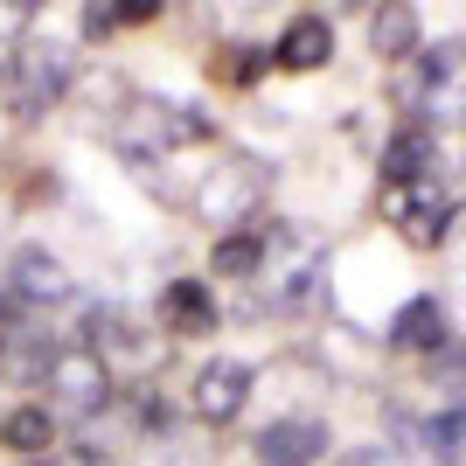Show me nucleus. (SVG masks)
Segmentation results:
<instances>
[{
    "label": "nucleus",
    "instance_id": "obj_10",
    "mask_svg": "<svg viewBox=\"0 0 466 466\" xmlns=\"http://www.w3.org/2000/svg\"><path fill=\"white\" fill-rule=\"evenodd\" d=\"M160 313H167V328L175 334H209L216 328V299L202 279H175V286L160 292Z\"/></svg>",
    "mask_w": 466,
    "mask_h": 466
},
{
    "label": "nucleus",
    "instance_id": "obj_6",
    "mask_svg": "<svg viewBox=\"0 0 466 466\" xmlns=\"http://www.w3.org/2000/svg\"><path fill=\"white\" fill-rule=\"evenodd\" d=\"M49 362H56V341L49 334H35V328H7L0 334V376L15 390H35L42 376H49Z\"/></svg>",
    "mask_w": 466,
    "mask_h": 466
},
{
    "label": "nucleus",
    "instance_id": "obj_23",
    "mask_svg": "<svg viewBox=\"0 0 466 466\" xmlns=\"http://www.w3.org/2000/svg\"><path fill=\"white\" fill-rule=\"evenodd\" d=\"M0 299H7V286H0Z\"/></svg>",
    "mask_w": 466,
    "mask_h": 466
},
{
    "label": "nucleus",
    "instance_id": "obj_3",
    "mask_svg": "<svg viewBox=\"0 0 466 466\" xmlns=\"http://www.w3.org/2000/svg\"><path fill=\"white\" fill-rule=\"evenodd\" d=\"M258 188H265V181H258L251 160H223V167L195 188V209L209 216V223H237V216L258 209Z\"/></svg>",
    "mask_w": 466,
    "mask_h": 466
},
{
    "label": "nucleus",
    "instance_id": "obj_15",
    "mask_svg": "<svg viewBox=\"0 0 466 466\" xmlns=\"http://www.w3.org/2000/svg\"><path fill=\"white\" fill-rule=\"evenodd\" d=\"M265 265V244L258 237H216V272L223 279H251Z\"/></svg>",
    "mask_w": 466,
    "mask_h": 466
},
{
    "label": "nucleus",
    "instance_id": "obj_13",
    "mask_svg": "<svg viewBox=\"0 0 466 466\" xmlns=\"http://www.w3.org/2000/svg\"><path fill=\"white\" fill-rule=\"evenodd\" d=\"M370 49L383 63H410V56H418V15H410V7H383V15H370Z\"/></svg>",
    "mask_w": 466,
    "mask_h": 466
},
{
    "label": "nucleus",
    "instance_id": "obj_20",
    "mask_svg": "<svg viewBox=\"0 0 466 466\" xmlns=\"http://www.w3.org/2000/svg\"><path fill=\"white\" fill-rule=\"evenodd\" d=\"M154 15H160L154 0H126V7H118V21H154Z\"/></svg>",
    "mask_w": 466,
    "mask_h": 466
},
{
    "label": "nucleus",
    "instance_id": "obj_18",
    "mask_svg": "<svg viewBox=\"0 0 466 466\" xmlns=\"http://www.w3.org/2000/svg\"><path fill=\"white\" fill-rule=\"evenodd\" d=\"M118 28V7H84V35H112Z\"/></svg>",
    "mask_w": 466,
    "mask_h": 466
},
{
    "label": "nucleus",
    "instance_id": "obj_5",
    "mask_svg": "<svg viewBox=\"0 0 466 466\" xmlns=\"http://www.w3.org/2000/svg\"><path fill=\"white\" fill-rule=\"evenodd\" d=\"M244 397H251V370H244V362L216 355V362H202V370H195V418L230 425L237 410H244Z\"/></svg>",
    "mask_w": 466,
    "mask_h": 466
},
{
    "label": "nucleus",
    "instance_id": "obj_8",
    "mask_svg": "<svg viewBox=\"0 0 466 466\" xmlns=\"http://www.w3.org/2000/svg\"><path fill=\"white\" fill-rule=\"evenodd\" d=\"M390 341H397V349H446V307H439L431 292L404 299L397 320H390Z\"/></svg>",
    "mask_w": 466,
    "mask_h": 466
},
{
    "label": "nucleus",
    "instance_id": "obj_11",
    "mask_svg": "<svg viewBox=\"0 0 466 466\" xmlns=\"http://www.w3.org/2000/svg\"><path fill=\"white\" fill-rule=\"evenodd\" d=\"M0 446H15V452H28V460H42V452L56 446V410H49V404L7 410V418H0Z\"/></svg>",
    "mask_w": 466,
    "mask_h": 466
},
{
    "label": "nucleus",
    "instance_id": "obj_4",
    "mask_svg": "<svg viewBox=\"0 0 466 466\" xmlns=\"http://www.w3.org/2000/svg\"><path fill=\"white\" fill-rule=\"evenodd\" d=\"M328 425L320 418H279V425L258 431V460L265 466H320L328 460Z\"/></svg>",
    "mask_w": 466,
    "mask_h": 466
},
{
    "label": "nucleus",
    "instance_id": "obj_22",
    "mask_svg": "<svg viewBox=\"0 0 466 466\" xmlns=\"http://www.w3.org/2000/svg\"><path fill=\"white\" fill-rule=\"evenodd\" d=\"M446 418H452V425H460V439H466V390H460V404H452Z\"/></svg>",
    "mask_w": 466,
    "mask_h": 466
},
{
    "label": "nucleus",
    "instance_id": "obj_16",
    "mask_svg": "<svg viewBox=\"0 0 466 466\" xmlns=\"http://www.w3.org/2000/svg\"><path fill=\"white\" fill-rule=\"evenodd\" d=\"M265 63H272L265 49H244V42H237V49H223V56H216L209 70H216L223 84H258V70H265Z\"/></svg>",
    "mask_w": 466,
    "mask_h": 466
},
{
    "label": "nucleus",
    "instance_id": "obj_9",
    "mask_svg": "<svg viewBox=\"0 0 466 466\" xmlns=\"http://www.w3.org/2000/svg\"><path fill=\"white\" fill-rule=\"evenodd\" d=\"M56 91H63V56H56V49H21V91H15V112H21V118H35Z\"/></svg>",
    "mask_w": 466,
    "mask_h": 466
},
{
    "label": "nucleus",
    "instance_id": "obj_14",
    "mask_svg": "<svg viewBox=\"0 0 466 466\" xmlns=\"http://www.w3.org/2000/svg\"><path fill=\"white\" fill-rule=\"evenodd\" d=\"M425 160H431V139H425V133H397V139L383 147V175H390V188L425 181Z\"/></svg>",
    "mask_w": 466,
    "mask_h": 466
},
{
    "label": "nucleus",
    "instance_id": "obj_7",
    "mask_svg": "<svg viewBox=\"0 0 466 466\" xmlns=\"http://www.w3.org/2000/svg\"><path fill=\"white\" fill-rule=\"evenodd\" d=\"M328 56H334V28L320 15L286 21V35H279V49H272V63H286V70H320Z\"/></svg>",
    "mask_w": 466,
    "mask_h": 466
},
{
    "label": "nucleus",
    "instance_id": "obj_17",
    "mask_svg": "<svg viewBox=\"0 0 466 466\" xmlns=\"http://www.w3.org/2000/svg\"><path fill=\"white\" fill-rule=\"evenodd\" d=\"M452 439H460V425H452V418H431V425H425V446L439 452V460H452V452H460Z\"/></svg>",
    "mask_w": 466,
    "mask_h": 466
},
{
    "label": "nucleus",
    "instance_id": "obj_19",
    "mask_svg": "<svg viewBox=\"0 0 466 466\" xmlns=\"http://www.w3.org/2000/svg\"><path fill=\"white\" fill-rule=\"evenodd\" d=\"M35 466H105L97 452H49V460H35Z\"/></svg>",
    "mask_w": 466,
    "mask_h": 466
},
{
    "label": "nucleus",
    "instance_id": "obj_2",
    "mask_svg": "<svg viewBox=\"0 0 466 466\" xmlns=\"http://www.w3.org/2000/svg\"><path fill=\"white\" fill-rule=\"evenodd\" d=\"M390 223L404 230V244H418V251H431L439 237L452 230V209H446V195L425 188V181H404V188H390Z\"/></svg>",
    "mask_w": 466,
    "mask_h": 466
},
{
    "label": "nucleus",
    "instance_id": "obj_21",
    "mask_svg": "<svg viewBox=\"0 0 466 466\" xmlns=\"http://www.w3.org/2000/svg\"><path fill=\"white\" fill-rule=\"evenodd\" d=\"M341 466H390V460H383V452L370 446V452H349V460H341Z\"/></svg>",
    "mask_w": 466,
    "mask_h": 466
},
{
    "label": "nucleus",
    "instance_id": "obj_12",
    "mask_svg": "<svg viewBox=\"0 0 466 466\" xmlns=\"http://www.w3.org/2000/svg\"><path fill=\"white\" fill-rule=\"evenodd\" d=\"M7 279H15V299H63L70 292V279H63V265L49 251H15V265H7Z\"/></svg>",
    "mask_w": 466,
    "mask_h": 466
},
{
    "label": "nucleus",
    "instance_id": "obj_1",
    "mask_svg": "<svg viewBox=\"0 0 466 466\" xmlns=\"http://www.w3.org/2000/svg\"><path fill=\"white\" fill-rule=\"evenodd\" d=\"M42 383L56 390L63 410H97L105 397H112V370H105V355H97V349H56V362H49Z\"/></svg>",
    "mask_w": 466,
    "mask_h": 466
}]
</instances>
